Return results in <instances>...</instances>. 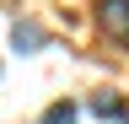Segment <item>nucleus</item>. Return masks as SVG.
Returning a JSON list of instances; mask_svg holds the SVG:
<instances>
[{
    "mask_svg": "<svg viewBox=\"0 0 129 124\" xmlns=\"http://www.w3.org/2000/svg\"><path fill=\"white\" fill-rule=\"evenodd\" d=\"M97 22H102L108 38L129 43V0H102V6H97Z\"/></svg>",
    "mask_w": 129,
    "mask_h": 124,
    "instance_id": "nucleus-1",
    "label": "nucleus"
},
{
    "mask_svg": "<svg viewBox=\"0 0 129 124\" xmlns=\"http://www.w3.org/2000/svg\"><path fill=\"white\" fill-rule=\"evenodd\" d=\"M11 43H16V54H38L43 43H48V33H43V27L32 22V16H22V22L11 27Z\"/></svg>",
    "mask_w": 129,
    "mask_h": 124,
    "instance_id": "nucleus-2",
    "label": "nucleus"
},
{
    "mask_svg": "<svg viewBox=\"0 0 129 124\" xmlns=\"http://www.w3.org/2000/svg\"><path fill=\"white\" fill-rule=\"evenodd\" d=\"M91 113H97V119H118V124H129V108H124V97H113V92H91Z\"/></svg>",
    "mask_w": 129,
    "mask_h": 124,
    "instance_id": "nucleus-3",
    "label": "nucleus"
},
{
    "mask_svg": "<svg viewBox=\"0 0 129 124\" xmlns=\"http://www.w3.org/2000/svg\"><path fill=\"white\" fill-rule=\"evenodd\" d=\"M38 124H75V103H70V97H59V103H48Z\"/></svg>",
    "mask_w": 129,
    "mask_h": 124,
    "instance_id": "nucleus-4",
    "label": "nucleus"
}]
</instances>
